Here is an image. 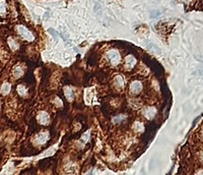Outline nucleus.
I'll return each mask as SVG.
<instances>
[{
  "mask_svg": "<svg viewBox=\"0 0 203 175\" xmlns=\"http://www.w3.org/2000/svg\"><path fill=\"white\" fill-rule=\"evenodd\" d=\"M16 32H17L18 35L21 36L23 39H24V40L30 41H30H34V39H35L34 35H33L32 33H30L27 28H24V26H21V24L16 26Z\"/></svg>",
  "mask_w": 203,
  "mask_h": 175,
  "instance_id": "nucleus-1",
  "label": "nucleus"
},
{
  "mask_svg": "<svg viewBox=\"0 0 203 175\" xmlns=\"http://www.w3.org/2000/svg\"><path fill=\"white\" fill-rule=\"evenodd\" d=\"M107 58L111 62V64L113 65H118L121 60L120 54H119V52L116 51V50H110L107 53Z\"/></svg>",
  "mask_w": 203,
  "mask_h": 175,
  "instance_id": "nucleus-2",
  "label": "nucleus"
},
{
  "mask_svg": "<svg viewBox=\"0 0 203 175\" xmlns=\"http://www.w3.org/2000/svg\"><path fill=\"white\" fill-rule=\"evenodd\" d=\"M142 90V85L138 80H134L130 84L129 92L131 95H137L138 93H140V91Z\"/></svg>",
  "mask_w": 203,
  "mask_h": 175,
  "instance_id": "nucleus-3",
  "label": "nucleus"
},
{
  "mask_svg": "<svg viewBox=\"0 0 203 175\" xmlns=\"http://www.w3.org/2000/svg\"><path fill=\"white\" fill-rule=\"evenodd\" d=\"M37 120L40 124H42V125H46V124L49 123L50 121V117L48 115V113L47 112H44V111H42V112H40L37 116Z\"/></svg>",
  "mask_w": 203,
  "mask_h": 175,
  "instance_id": "nucleus-4",
  "label": "nucleus"
},
{
  "mask_svg": "<svg viewBox=\"0 0 203 175\" xmlns=\"http://www.w3.org/2000/svg\"><path fill=\"white\" fill-rule=\"evenodd\" d=\"M136 64V59L131 55H128L126 57V59H125V62H124V67L125 69H128V70H130V69H132L134 67V65Z\"/></svg>",
  "mask_w": 203,
  "mask_h": 175,
  "instance_id": "nucleus-5",
  "label": "nucleus"
},
{
  "mask_svg": "<svg viewBox=\"0 0 203 175\" xmlns=\"http://www.w3.org/2000/svg\"><path fill=\"white\" fill-rule=\"evenodd\" d=\"M47 138H48V134L46 132H42L37 134L34 138V141L36 143V145H43V144L46 143Z\"/></svg>",
  "mask_w": 203,
  "mask_h": 175,
  "instance_id": "nucleus-6",
  "label": "nucleus"
},
{
  "mask_svg": "<svg viewBox=\"0 0 203 175\" xmlns=\"http://www.w3.org/2000/svg\"><path fill=\"white\" fill-rule=\"evenodd\" d=\"M155 114H157V110L154 107H146L143 111V115L145 116L147 119L151 120L152 118L154 117Z\"/></svg>",
  "mask_w": 203,
  "mask_h": 175,
  "instance_id": "nucleus-7",
  "label": "nucleus"
},
{
  "mask_svg": "<svg viewBox=\"0 0 203 175\" xmlns=\"http://www.w3.org/2000/svg\"><path fill=\"white\" fill-rule=\"evenodd\" d=\"M64 94H65V97L67 98L68 101H72L74 98V95H73V91H72V89L70 87H65L64 88Z\"/></svg>",
  "mask_w": 203,
  "mask_h": 175,
  "instance_id": "nucleus-8",
  "label": "nucleus"
},
{
  "mask_svg": "<svg viewBox=\"0 0 203 175\" xmlns=\"http://www.w3.org/2000/svg\"><path fill=\"white\" fill-rule=\"evenodd\" d=\"M114 85H115L117 88H123L124 87L123 77L120 76H117L115 79H114Z\"/></svg>",
  "mask_w": 203,
  "mask_h": 175,
  "instance_id": "nucleus-9",
  "label": "nucleus"
},
{
  "mask_svg": "<svg viewBox=\"0 0 203 175\" xmlns=\"http://www.w3.org/2000/svg\"><path fill=\"white\" fill-rule=\"evenodd\" d=\"M8 45H9V47H10V49L11 50H16V49H18V44H17V42L14 40V39H12V38H9L8 39Z\"/></svg>",
  "mask_w": 203,
  "mask_h": 175,
  "instance_id": "nucleus-10",
  "label": "nucleus"
},
{
  "mask_svg": "<svg viewBox=\"0 0 203 175\" xmlns=\"http://www.w3.org/2000/svg\"><path fill=\"white\" fill-rule=\"evenodd\" d=\"M23 74H24V70L21 66H15V67L13 68V76H14L16 79L19 76H21Z\"/></svg>",
  "mask_w": 203,
  "mask_h": 175,
  "instance_id": "nucleus-11",
  "label": "nucleus"
},
{
  "mask_svg": "<svg viewBox=\"0 0 203 175\" xmlns=\"http://www.w3.org/2000/svg\"><path fill=\"white\" fill-rule=\"evenodd\" d=\"M16 91H17V93H18L19 96H21V97H26L27 96V88L24 87V86H21V85L18 86L17 89H16Z\"/></svg>",
  "mask_w": 203,
  "mask_h": 175,
  "instance_id": "nucleus-12",
  "label": "nucleus"
},
{
  "mask_svg": "<svg viewBox=\"0 0 203 175\" xmlns=\"http://www.w3.org/2000/svg\"><path fill=\"white\" fill-rule=\"evenodd\" d=\"M133 127H134V129L136 130V131H138V132H140V131H143V124L141 123V122H138V121H136L135 123H134V125H133Z\"/></svg>",
  "mask_w": 203,
  "mask_h": 175,
  "instance_id": "nucleus-13",
  "label": "nucleus"
},
{
  "mask_svg": "<svg viewBox=\"0 0 203 175\" xmlns=\"http://www.w3.org/2000/svg\"><path fill=\"white\" fill-rule=\"evenodd\" d=\"M10 85L9 84H4L3 85V87H2V89H1V93L3 94V95H7L8 93H9V91H10Z\"/></svg>",
  "mask_w": 203,
  "mask_h": 175,
  "instance_id": "nucleus-14",
  "label": "nucleus"
},
{
  "mask_svg": "<svg viewBox=\"0 0 203 175\" xmlns=\"http://www.w3.org/2000/svg\"><path fill=\"white\" fill-rule=\"evenodd\" d=\"M54 102H55V105H56L57 107H62V101L59 99V98H55V100H54Z\"/></svg>",
  "mask_w": 203,
  "mask_h": 175,
  "instance_id": "nucleus-15",
  "label": "nucleus"
},
{
  "mask_svg": "<svg viewBox=\"0 0 203 175\" xmlns=\"http://www.w3.org/2000/svg\"><path fill=\"white\" fill-rule=\"evenodd\" d=\"M1 13H2V16H4V15H5V4H4V0H2V4H1Z\"/></svg>",
  "mask_w": 203,
  "mask_h": 175,
  "instance_id": "nucleus-16",
  "label": "nucleus"
}]
</instances>
